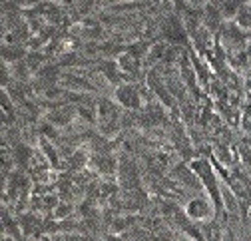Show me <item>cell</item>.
<instances>
[{"label":"cell","instance_id":"cell-6","mask_svg":"<svg viewBox=\"0 0 251 241\" xmlns=\"http://www.w3.org/2000/svg\"><path fill=\"white\" fill-rule=\"evenodd\" d=\"M235 20H237V24H239L241 28L251 30V4H243V6L239 8Z\"/></svg>","mask_w":251,"mask_h":241},{"label":"cell","instance_id":"cell-4","mask_svg":"<svg viewBox=\"0 0 251 241\" xmlns=\"http://www.w3.org/2000/svg\"><path fill=\"white\" fill-rule=\"evenodd\" d=\"M46 120H48V122H52L54 126L64 128V126H68L72 120H74V108L62 104V106H58L56 110H52V112L46 116Z\"/></svg>","mask_w":251,"mask_h":241},{"label":"cell","instance_id":"cell-2","mask_svg":"<svg viewBox=\"0 0 251 241\" xmlns=\"http://www.w3.org/2000/svg\"><path fill=\"white\" fill-rule=\"evenodd\" d=\"M185 214L194 221H205L207 217H213V209L207 199L203 197H192L185 205Z\"/></svg>","mask_w":251,"mask_h":241},{"label":"cell","instance_id":"cell-3","mask_svg":"<svg viewBox=\"0 0 251 241\" xmlns=\"http://www.w3.org/2000/svg\"><path fill=\"white\" fill-rule=\"evenodd\" d=\"M90 166L94 168L96 173H102V175H112L116 169H118V160L110 154H94L92 160H90Z\"/></svg>","mask_w":251,"mask_h":241},{"label":"cell","instance_id":"cell-5","mask_svg":"<svg viewBox=\"0 0 251 241\" xmlns=\"http://www.w3.org/2000/svg\"><path fill=\"white\" fill-rule=\"evenodd\" d=\"M28 54H26L22 44H4L2 46V58H4L6 64H14V62H18V60H22Z\"/></svg>","mask_w":251,"mask_h":241},{"label":"cell","instance_id":"cell-7","mask_svg":"<svg viewBox=\"0 0 251 241\" xmlns=\"http://www.w3.org/2000/svg\"><path fill=\"white\" fill-rule=\"evenodd\" d=\"M72 212H74V205H72L70 201H62V203H58L56 209H54V217H56V219H64V217L72 216Z\"/></svg>","mask_w":251,"mask_h":241},{"label":"cell","instance_id":"cell-1","mask_svg":"<svg viewBox=\"0 0 251 241\" xmlns=\"http://www.w3.org/2000/svg\"><path fill=\"white\" fill-rule=\"evenodd\" d=\"M116 100L120 102V106L128 108V110H140L142 108V94L138 86L134 84H122L116 88Z\"/></svg>","mask_w":251,"mask_h":241}]
</instances>
